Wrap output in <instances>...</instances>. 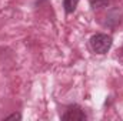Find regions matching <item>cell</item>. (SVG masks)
<instances>
[{"instance_id": "7a4b0ae2", "label": "cell", "mask_w": 123, "mask_h": 121, "mask_svg": "<svg viewBox=\"0 0 123 121\" xmlns=\"http://www.w3.org/2000/svg\"><path fill=\"white\" fill-rule=\"evenodd\" d=\"M62 120H64V121H85L86 120V114H85V111L79 105H70V107H67V110L62 116Z\"/></svg>"}, {"instance_id": "277c9868", "label": "cell", "mask_w": 123, "mask_h": 121, "mask_svg": "<svg viewBox=\"0 0 123 121\" xmlns=\"http://www.w3.org/2000/svg\"><path fill=\"white\" fill-rule=\"evenodd\" d=\"M110 1H112V0H89L92 9H94V10H96V9H103V7H106V6H109Z\"/></svg>"}, {"instance_id": "6da1fadb", "label": "cell", "mask_w": 123, "mask_h": 121, "mask_svg": "<svg viewBox=\"0 0 123 121\" xmlns=\"http://www.w3.org/2000/svg\"><path fill=\"white\" fill-rule=\"evenodd\" d=\"M90 49L93 50V53L96 54H106L110 47H112V37L107 36V34H103V33H97L90 37Z\"/></svg>"}, {"instance_id": "3957f363", "label": "cell", "mask_w": 123, "mask_h": 121, "mask_svg": "<svg viewBox=\"0 0 123 121\" xmlns=\"http://www.w3.org/2000/svg\"><path fill=\"white\" fill-rule=\"evenodd\" d=\"M77 4H79V0H63V7H64V11L67 14L73 13L76 10Z\"/></svg>"}, {"instance_id": "5b68a950", "label": "cell", "mask_w": 123, "mask_h": 121, "mask_svg": "<svg viewBox=\"0 0 123 121\" xmlns=\"http://www.w3.org/2000/svg\"><path fill=\"white\" fill-rule=\"evenodd\" d=\"M20 118H22V116H20L19 113H14V114H12V116L6 117V121H10V120H20Z\"/></svg>"}]
</instances>
